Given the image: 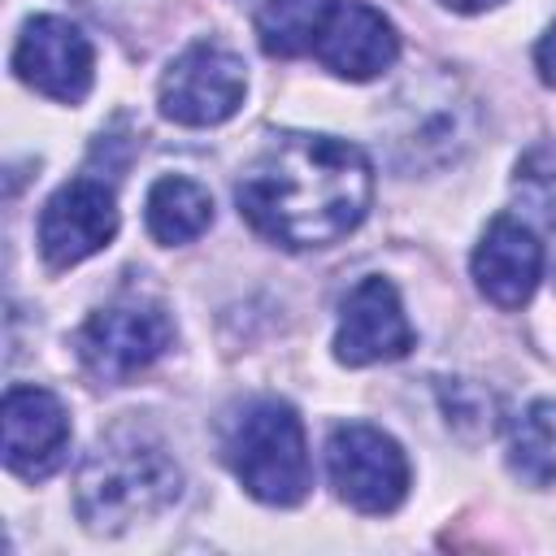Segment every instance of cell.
I'll list each match as a JSON object with an SVG mask.
<instances>
[{
	"instance_id": "obj_20",
	"label": "cell",
	"mask_w": 556,
	"mask_h": 556,
	"mask_svg": "<svg viewBox=\"0 0 556 556\" xmlns=\"http://www.w3.org/2000/svg\"><path fill=\"white\" fill-rule=\"evenodd\" d=\"M443 9H452V13H486V9H495L500 0H439Z\"/></svg>"
},
{
	"instance_id": "obj_3",
	"label": "cell",
	"mask_w": 556,
	"mask_h": 556,
	"mask_svg": "<svg viewBox=\"0 0 556 556\" xmlns=\"http://www.w3.org/2000/svg\"><path fill=\"white\" fill-rule=\"evenodd\" d=\"M382 139L400 174H439L478 143V100L452 70H417L387 100Z\"/></svg>"
},
{
	"instance_id": "obj_10",
	"label": "cell",
	"mask_w": 556,
	"mask_h": 556,
	"mask_svg": "<svg viewBox=\"0 0 556 556\" xmlns=\"http://www.w3.org/2000/svg\"><path fill=\"white\" fill-rule=\"evenodd\" d=\"M0 430H4V439H0L4 469L26 482L56 473L70 456V434H74L70 413L48 387L13 382L0 404Z\"/></svg>"
},
{
	"instance_id": "obj_5",
	"label": "cell",
	"mask_w": 556,
	"mask_h": 556,
	"mask_svg": "<svg viewBox=\"0 0 556 556\" xmlns=\"http://www.w3.org/2000/svg\"><path fill=\"white\" fill-rule=\"evenodd\" d=\"M169 343H174V321H169L165 304H156L148 295H122V300L96 308L83 321V330L74 334L83 369L109 387L148 369L156 356H165Z\"/></svg>"
},
{
	"instance_id": "obj_6",
	"label": "cell",
	"mask_w": 556,
	"mask_h": 556,
	"mask_svg": "<svg viewBox=\"0 0 556 556\" xmlns=\"http://www.w3.org/2000/svg\"><path fill=\"white\" fill-rule=\"evenodd\" d=\"M326 469H330V486L343 504H352L356 513H395L408 495V456L404 447L365 421H348L330 430L326 443Z\"/></svg>"
},
{
	"instance_id": "obj_7",
	"label": "cell",
	"mask_w": 556,
	"mask_h": 556,
	"mask_svg": "<svg viewBox=\"0 0 556 556\" xmlns=\"http://www.w3.org/2000/svg\"><path fill=\"white\" fill-rule=\"evenodd\" d=\"M248 91V70L239 52L217 39H195L161 74V113L178 126H222L239 113Z\"/></svg>"
},
{
	"instance_id": "obj_11",
	"label": "cell",
	"mask_w": 556,
	"mask_h": 556,
	"mask_svg": "<svg viewBox=\"0 0 556 556\" xmlns=\"http://www.w3.org/2000/svg\"><path fill=\"white\" fill-rule=\"evenodd\" d=\"M413 348V326L400 304V291L391 278L369 274L361 278L339 308V330H334V361L348 369L378 365V361H400Z\"/></svg>"
},
{
	"instance_id": "obj_14",
	"label": "cell",
	"mask_w": 556,
	"mask_h": 556,
	"mask_svg": "<svg viewBox=\"0 0 556 556\" xmlns=\"http://www.w3.org/2000/svg\"><path fill=\"white\" fill-rule=\"evenodd\" d=\"M143 222H148V235L156 243H165V248L191 243L213 226V195L195 178L165 174V178H156L148 187Z\"/></svg>"
},
{
	"instance_id": "obj_15",
	"label": "cell",
	"mask_w": 556,
	"mask_h": 556,
	"mask_svg": "<svg viewBox=\"0 0 556 556\" xmlns=\"http://www.w3.org/2000/svg\"><path fill=\"white\" fill-rule=\"evenodd\" d=\"M508 469L526 486H552L556 482V400H534L508 434Z\"/></svg>"
},
{
	"instance_id": "obj_1",
	"label": "cell",
	"mask_w": 556,
	"mask_h": 556,
	"mask_svg": "<svg viewBox=\"0 0 556 556\" xmlns=\"http://www.w3.org/2000/svg\"><path fill=\"white\" fill-rule=\"evenodd\" d=\"M248 226L282 248H330L348 239L374 200V161L334 135H274L235 182Z\"/></svg>"
},
{
	"instance_id": "obj_12",
	"label": "cell",
	"mask_w": 556,
	"mask_h": 556,
	"mask_svg": "<svg viewBox=\"0 0 556 556\" xmlns=\"http://www.w3.org/2000/svg\"><path fill=\"white\" fill-rule=\"evenodd\" d=\"M313 56L334 78L369 83V78H378V74H387L395 65L400 30L382 9H374L365 0H334L326 22H321V30H317Z\"/></svg>"
},
{
	"instance_id": "obj_17",
	"label": "cell",
	"mask_w": 556,
	"mask_h": 556,
	"mask_svg": "<svg viewBox=\"0 0 556 556\" xmlns=\"http://www.w3.org/2000/svg\"><path fill=\"white\" fill-rule=\"evenodd\" d=\"M513 200L526 222L556 230V143H534L513 169Z\"/></svg>"
},
{
	"instance_id": "obj_9",
	"label": "cell",
	"mask_w": 556,
	"mask_h": 556,
	"mask_svg": "<svg viewBox=\"0 0 556 556\" xmlns=\"http://www.w3.org/2000/svg\"><path fill=\"white\" fill-rule=\"evenodd\" d=\"M117 235V200L113 187L100 178H70L61 182L43 213H39V256L48 269H70L100 248H109Z\"/></svg>"
},
{
	"instance_id": "obj_16",
	"label": "cell",
	"mask_w": 556,
	"mask_h": 556,
	"mask_svg": "<svg viewBox=\"0 0 556 556\" xmlns=\"http://www.w3.org/2000/svg\"><path fill=\"white\" fill-rule=\"evenodd\" d=\"M334 0H261L256 9V39L269 56H308L317 30Z\"/></svg>"
},
{
	"instance_id": "obj_19",
	"label": "cell",
	"mask_w": 556,
	"mask_h": 556,
	"mask_svg": "<svg viewBox=\"0 0 556 556\" xmlns=\"http://www.w3.org/2000/svg\"><path fill=\"white\" fill-rule=\"evenodd\" d=\"M534 70L547 87H556V22L543 30V39L534 43Z\"/></svg>"
},
{
	"instance_id": "obj_8",
	"label": "cell",
	"mask_w": 556,
	"mask_h": 556,
	"mask_svg": "<svg viewBox=\"0 0 556 556\" xmlns=\"http://www.w3.org/2000/svg\"><path fill=\"white\" fill-rule=\"evenodd\" d=\"M13 74L56 104H83L96 78V48L70 17L39 13L26 17L13 43Z\"/></svg>"
},
{
	"instance_id": "obj_18",
	"label": "cell",
	"mask_w": 556,
	"mask_h": 556,
	"mask_svg": "<svg viewBox=\"0 0 556 556\" xmlns=\"http://www.w3.org/2000/svg\"><path fill=\"white\" fill-rule=\"evenodd\" d=\"M439 395H443V413H447V426H456L465 439H482V434H491L495 430V417H491V395L482 391V387H473V382H465V378H447L443 387H439Z\"/></svg>"
},
{
	"instance_id": "obj_2",
	"label": "cell",
	"mask_w": 556,
	"mask_h": 556,
	"mask_svg": "<svg viewBox=\"0 0 556 556\" xmlns=\"http://www.w3.org/2000/svg\"><path fill=\"white\" fill-rule=\"evenodd\" d=\"M182 495V469L165 443L139 426H113L96 439L74 478V513L91 534H122L161 517Z\"/></svg>"
},
{
	"instance_id": "obj_13",
	"label": "cell",
	"mask_w": 556,
	"mask_h": 556,
	"mask_svg": "<svg viewBox=\"0 0 556 556\" xmlns=\"http://www.w3.org/2000/svg\"><path fill=\"white\" fill-rule=\"evenodd\" d=\"M469 269H473L478 291L495 308H521L534 295L539 278H543V243L530 230V222H517V217L500 213L482 230Z\"/></svg>"
},
{
	"instance_id": "obj_4",
	"label": "cell",
	"mask_w": 556,
	"mask_h": 556,
	"mask_svg": "<svg viewBox=\"0 0 556 556\" xmlns=\"http://www.w3.org/2000/svg\"><path fill=\"white\" fill-rule=\"evenodd\" d=\"M222 460L243 491L274 508H295L313 486L304 421L287 400H248L222 434Z\"/></svg>"
}]
</instances>
